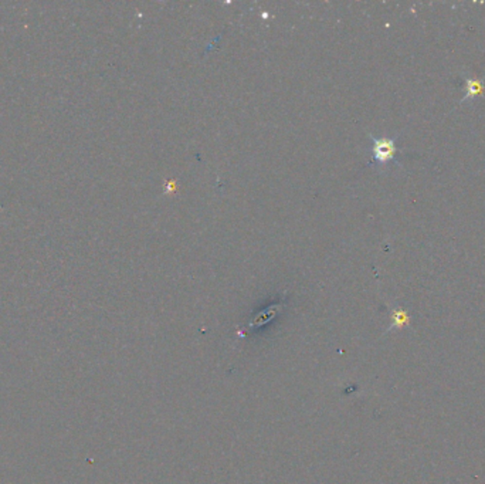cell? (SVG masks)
Returning <instances> with one entry per match:
<instances>
[{
	"label": "cell",
	"instance_id": "obj_1",
	"mask_svg": "<svg viewBox=\"0 0 485 484\" xmlns=\"http://www.w3.org/2000/svg\"><path fill=\"white\" fill-rule=\"evenodd\" d=\"M396 153V145L393 139L387 138H373V155L379 164H387L393 159Z\"/></svg>",
	"mask_w": 485,
	"mask_h": 484
},
{
	"label": "cell",
	"instance_id": "obj_2",
	"mask_svg": "<svg viewBox=\"0 0 485 484\" xmlns=\"http://www.w3.org/2000/svg\"><path fill=\"white\" fill-rule=\"evenodd\" d=\"M483 94H484V85H483L481 80H477V78L466 80V95H464L463 101L474 98L477 95H483Z\"/></svg>",
	"mask_w": 485,
	"mask_h": 484
},
{
	"label": "cell",
	"instance_id": "obj_3",
	"mask_svg": "<svg viewBox=\"0 0 485 484\" xmlns=\"http://www.w3.org/2000/svg\"><path fill=\"white\" fill-rule=\"evenodd\" d=\"M278 310H280V305H272L271 308H268L267 311L260 313L257 317L254 318L252 322H251V325H263V324H266V322H268L271 318L275 316V313H277Z\"/></svg>",
	"mask_w": 485,
	"mask_h": 484
},
{
	"label": "cell",
	"instance_id": "obj_4",
	"mask_svg": "<svg viewBox=\"0 0 485 484\" xmlns=\"http://www.w3.org/2000/svg\"><path fill=\"white\" fill-rule=\"evenodd\" d=\"M173 189H176V185L173 184V182H170L169 186H167V192H170V190H173Z\"/></svg>",
	"mask_w": 485,
	"mask_h": 484
}]
</instances>
